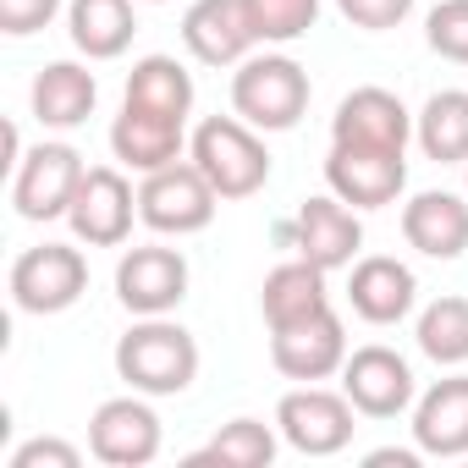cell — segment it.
<instances>
[{"label":"cell","instance_id":"f1b7e54d","mask_svg":"<svg viewBox=\"0 0 468 468\" xmlns=\"http://www.w3.org/2000/svg\"><path fill=\"white\" fill-rule=\"evenodd\" d=\"M424 45L457 67H468V0H441L424 17Z\"/></svg>","mask_w":468,"mask_h":468},{"label":"cell","instance_id":"d6a6232c","mask_svg":"<svg viewBox=\"0 0 468 468\" xmlns=\"http://www.w3.org/2000/svg\"><path fill=\"white\" fill-rule=\"evenodd\" d=\"M419 457H424L419 446H413V452H402V446H380V452H369L364 463H369V468H419Z\"/></svg>","mask_w":468,"mask_h":468},{"label":"cell","instance_id":"7a4b0ae2","mask_svg":"<svg viewBox=\"0 0 468 468\" xmlns=\"http://www.w3.org/2000/svg\"><path fill=\"white\" fill-rule=\"evenodd\" d=\"M187 160L209 176L220 198H254L271 182V149L243 116H204L187 138Z\"/></svg>","mask_w":468,"mask_h":468},{"label":"cell","instance_id":"f546056e","mask_svg":"<svg viewBox=\"0 0 468 468\" xmlns=\"http://www.w3.org/2000/svg\"><path fill=\"white\" fill-rule=\"evenodd\" d=\"M336 12L364 34H391L413 17V0H336Z\"/></svg>","mask_w":468,"mask_h":468},{"label":"cell","instance_id":"cb8c5ba5","mask_svg":"<svg viewBox=\"0 0 468 468\" xmlns=\"http://www.w3.org/2000/svg\"><path fill=\"white\" fill-rule=\"evenodd\" d=\"M122 105H138V111H160V116L187 122L193 116V78H187V67L176 56H144L127 72V100Z\"/></svg>","mask_w":468,"mask_h":468},{"label":"cell","instance_id":"9a60e30c","mask_svg":"<svg viewBox=\"0 0 468 468\" xmlns=\"http://www.w3.org/2000/svg\"><path fill=\"white\" fill-rule=\"evenodd\" d=\"M182 45L204 67H243L260 39L243 0H193L182 17Z\"/></svg>","mask_w":468,"mask_h":468},{"label":"cell","instance_id":"4dcf8cb0","mask_svg":"<svg viewBox=\"0 0 468 468\" xmlns=\"http://www.w3.org/2000/svg\"><path fill=\"white\" fill-rule=\"evenodd\" d=\"M56 12H61V0H0V34L28 39V34L50 28Z\"/></svg>","mask_w":468,"mask_h":468},{"label":"cell","instance_id":"44dd1931","mask_svg":"<svg viewBox=\"0 0 468 468\" xmlns=\"http://www.w3.org/2000/svg\"><path fill=\"white\" fill-rule=\"evenodd\" d=\"M94 100H100V83L78 61H50L34 78V116H39V127L72 133V127H83L94 116Z\"/></svg>","mask_w":468,"mask_h":468},{"label":"cell","instance_id":"30bf717a","mask_svg":"<svg viewBox=\"0 0 468 468\" xmlns=\"http://www.w3.org/2000/svg\"><path fill=\"white\" fill-rule=\"evenodd\" d=\"M342 391H347V402H353L364 419H397V413H408V408L419 402V386H413L408 358H402L397 347H380V342L347 353V364H342Z\"/></svg>","mask_w":468,"mask_h":468},{"label":"cell","instance_id":"ba28073f","mask_svg":"<svg viewBox=\"0 0 468 468\" xmlns=\"http://www.w3.org/2000/svg\"><path fill=\"white\" fill-rule=\"evenodd\" d=\"M353 402L347 391H325V386H298L276 402V430L292 452L303 457H336L347 441H353Z\"/></svg>","mask_w":468,"mask_h":468},{"label":"cell","instance_id":"4316f807","mask_svg":"<svg viewBox=\"0 0 468 468\" xmlns=\"http://www.w3.org/2000/svg\"><path fill=\"white\" fill-rule=\"evenodd\" d=\"M419 353L435 358L441 369H457L468 364V298H435L424 314H419Z\"/></svg>","mask_w":468,"mask_h":468},{"label":"cell","instance_id":"7c38bea8","mask_svg":"<svg viewBox=\"0 0 468 468\" xmlns=\"http://www.w3.org/2000/svg\"><path fill=\"white\" fill-rule=\"evenodd\" d=\"M271 364L287 380H303V386L342 375V364H347V325H342V314L320 309V314H309L298 325L271 331Z\"/></svg>","mask_w":468,"mask_h":468},{"label":"cell","instance_id":"277c9868","mask_svg":"<svg viewBox=\"0 0 468 468\" xmlns=\"http://www.w3.org/2000/svg\"><path fill=\"white\" fill-rule=\"evenodd\" d=\"M220 209V193L209 187V176L193 160H176L165 171H149L138 187V220L160 238H193L204 231Z\"/></svg>","mask_w":468,"mask_h":468},{"label":"cell","instance_id":"9c48e42d","mask_svg":"<svg viewBox=\"0 0 468 468\" xmlns=\"http://www.w3.org/2000/svg\"><path fill=\"white\" fill-rule=\"evenodd\" d=\"M133 215H138V193L116 165H89L67 220H72V238L89 249H122L133 238Z\"/></svg>","mask_w":468,"mask_h":468},{"label":"cell","instance_id":"3957f363","mask_svg":"<svg viewBox=\"0 0 468 468\" xmlns=\"http://www.w3.org/2000/svg\"><path fill=\"white\" fill-rule=\"evenodd\" d=\"M309 94H314V83L292 56H249L231 72V111L260 133L298 127L309 111Z\"/></svg>","mask_w":468,"mask_h":468},{"label":"cell","instance_id":"d4e9b609","mask_svg":"<svg viewBox=\"0 0 468 468\" xmlns=\"http://www.w3.org/2000/svg\"><path fill=\"white\" fill-rule=\"evenodd\" d=\"M413 138H419L424 160H435V165H463V160H468V94H463V89L430 94L424 111L413 116Z\"/></svg>","mask_w":468,"mask_h":468},{"label":"cell","instance_id":"603a6c76","mask_svg":"<svg viewBox=\"0 0 468 468\" xmlns=\"http://www.w3.org/2000/svg\"><path fill=\"white\" fill-rule=\"evenodd\" d=\"M260 309H265V325H271V331L298 325V320H309V314L331 309L325 271H320V265H309L303 254H298V260H287V265H276V271L265 276V287H260Z\"/></svg>","mask_w":468,"mask_h":468},{"label":"cell","instance_id":"ac0fdd59","mask_svg":"<svg viewBox=\"0 0 468 468\" xmlns=\"http://www.w3.org/2000/svg\"><path fill=\"white\" fill-rule=\"evenodd\" d=\"M111 149L122 165L133 171H165L187 154V122L176 116H160V111H138V105H122V116L111 122Z\"/></svg>","mask_w":468,"mask_h":468},{"label":"cell","instance_id":"e575fe53","mask_svg":"<svg viewBox=\"0 0 468 468\" xmlns=\"http://www.w3.org/2000/svg\"><path fill=\"white\" fill-rule=\"evenodd\" d=\"M154 6H165V0H154Z\"/></svg>","mask_w":468,"mask_h":468},{"label":"cell","instance_id":"8fae6325","mask_svg":"<svg viewBox=\"0 0 468 468\" xmlns=\"http://www.w3.org/2000/svg\"><path fill=\"white\" fill-rule=\"evenodd\" d=\"M187 298V260L182 249H165V243H144V249H127L122 265H116V303L127 314H171L176 303Z\"/></svg>","mask_w":468,"mask_h":468},{"label":"cell","instance_id":"7402d4cb","mask_svg":"<svg viewBox=\"0 0 468 468\" xmlns=\"http://www.w3.org/2000/svg\"><path fill=\"white\" fill-rule=\"evenodd\" d=\"M67 34H72L78 56L116 61V56H127V45L138 34V12H133V0H67Z\"/></svg>","mask_w":468,"mask_h":468},{"label":"cell","instance_id":"ffe728a7","mask_svg":"<svg viewBox=\"0 0 468 468\" xmlns=\"http://www.w3.org/2000/svg\"><path fill=\"white\" fill-rule=\"evenodd\" d=\"M413 446L424 457H468V375H446L413 402Z\"/></svg>","mask_w":468,"mask_h":468},{"label":"cell","instance_id":"e0dca14e","mask_svg":"<svg viewBox=\"0 0 468 468\" xmlns=\"http://www.w3.org/2000/svg\"><path fill=\"white\" fill-rule=\"evenodd\" d=\"M413 116L391 89H353L331 116V144H375V149H408Z\"/></svg>","mask_w":468,"mask_h":468},{"label":"cell","instance_id":"1f68e13d","mask_svg":"<svg viewBox=\"0 0 468 468\" xmlns=\"http://www.w3.org/2000/svg\"><path fill=\"white\" fill-rule=\"evenodd\" d=\"M78 463H83V452L72 441H56V435H39L6 457V468H78Z\"/></svg>","mask_w":468,"mask_h":468},{"label":"cell","instance_id":"484cf974","mask_svg":"<svg viewBox=\"0 0 468 468\" xmlns=\"http://www.w3.org/2000/svg\"><path fill=\"white\" fill-rule=\"evenodd\" d=\"M193 468L198 463H220V468H271L276 463V430L265 419H231L220 424V435L209 446H198L187 457Z\"/></svg>","mask_w":468,"mask_h":468},{"label":"cell","instance_id":"2e32d148","mask_svg":"<svg viewBox=\"0 0 468 468\" xmlns=\"http://www.w3.org/2000/svg\"><path fill=\"white\" fill-rule=\"evenodd\" d=\"M402 238L424 260H463L468 254V198L430 187L402 204Z\"/></svg>","mask_w":468,"mask_h":468},{"label":"cell","instance_id":"4fadbf2b","mask_svg":"<svg viewBox=\"0 0 468 468\" xmlns=\"http://www.w3.org/2000/svg\"><path fill=\"white\" fill-rule=\"evenodd\" d=\"M89 452L111 468H144L160 457V413L144 402V391L133 397H111L94 408L89 419Z\"/></svg>","mask_w":468,"mask_h":468},{"label":"cell","instance_id":"83f0119b","mask_svg":"<svg viewBox=\"0 0 468 468\" xmlns=\"http://www.w3.org/2000/svg\"><path fill=\"white\" fill-rule=\"evenodd\" d=\"M260 45H292L320 23V0H243Z\"/></svg>","mask_w":468,"mask_h":468},{"label":"cell","instance_id":"52a82bcc","mask_svg":"<svg viewBox=\"0 0 468 468\" xmlns=\"http://www.w3.org/2000/svg\"><path fill=\"white\" fill-rule=\"evenodd\" d=\"M325 182L353 209H386L408 187V149H375V144H331Z\"/></svg>","mask_w":468,"mask_h":468},{"label":"cell","instance_id":"836d02e7","mask_svg":"<svg viewBox=\"0 0 468 468\" xmlns=\"http://www.w3.org/2000/svg\"><path fill=\"white\" fill-rule=\"evenodd\" d=\"M463 182H468V160H463Z\"/></svg>","mask_w":468,"mask_h":468},{"label":"cell","instance_id":"8992f818","mask_svg":"<svg viewBox=\"0 0 468 468\" xmlns=\"http://www.w3.org/2000/svg\"><path fill=\"white\" fill-rule=\"evenodd\" d=\"M89 165L72 144H34L12 171V204L23 220H61L83 187Z\"/></svg>","mask_w":468,"mask_h":468},{"label":"cell","instance_id":"d6986e66","mask_svg":"<svg viewBox=\"0 0 468 468\" xmlns=\"http://www.w3.org/2000/svg\"><path fill=\"white\" fill-rule=\"evenodd\" d=\"M347 303H353V314L369 320V325H397V320L413 314L419 282H413V271H408L402 260L369 254V260H358L353 276H347Z\"/></svg>","mask_w":468,"mask_h":468},{"label":"cell","instance_id":"5bb4252c","mask_svg":"<svg viewBox=\"0 0 468 468\" xmlns=\"http://www.w3.org/2000/svg\"><path fill=\"white\" fill-rule=\"evenodd\" d=\"M287 238H292V249L309 265H320L331 276V271H353V260L364 249V220L336 193H320V198H303V209H298V220H292Z\"/></svg>","mask_w":468,"mask_h":468},{"label":"cell","instance_id":"6da1fadb","mask_svg":"<svg viewBox=\"0 0 468 468\" xmlns=\"http://www.w3.org/2000/svg\"><path fill=\"white\" fill-rule=\"evenodd\" d=\"M116 375L144 397H176L198 380V342L165 314H144L116 342Z\"/></svg>","mask_w":468,"mask_h":468},{"label":"cell","instance_id":"5b68a950","mask_svg":"<svg viewBox=\"0 0 468 468\" xmlns=\"http://www.w3.org/2000/svg\"><path fill=\"white\" fill-rule=\"evenodd\" d=\"M6 287L23 314H61L89 292V260L72 243H39L12 260Z\"/></svg>","mask_w":468,"mask_h":468}]
</instances>
